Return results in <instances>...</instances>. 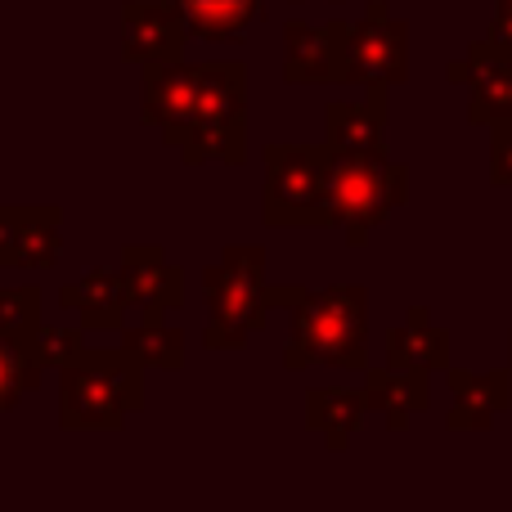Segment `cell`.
<instances>
[{"mask_svg": "<svg viewBox=\"0 0 512 512\" xmlns=\"http://www.w3.org/2000/svg\"><path fill=\"white\" fill-rule=\"evenodd\" d=\"M450 77L472 90L468 117L477 126L512 122V50L508 45H495L490 36L486 41H472L468 54L450 63Z\"/></svg>", "mask_w": 512, "mask_h": 512, "instance_id": "obj_9", "label": "cell"}, {"mask_svg": "<svg viewBox=\"0 0 512 512\" xmlns=\"http://www.w3.org/2000/svg\"><path fill=\"white\" fill-rule=\"evenodd\" d=\"M342 41H346V18H328V23L288 18L283 23V81L288 86L342 81Z\"/></svg>", "mask_w": 512, "mask_h": 512, "instance_id": "obj_11", "label": "cell"}, {"mask_svg": "<svg viewBox=\"0 0 512 512\" xmlns=\"http://www.w3.org/2000/svg\"><path fill=\"white\" fill-rule=\"evenodd\" d=\"M203 297H207V351H239L248 337L265 324L270 301H265V248L239 243L225 248L221 261L203 270Z\"/></svg>", "mask_w": 512, "mask_h": 512, "instance_id": "obj_5", "label": "cell"}, {"mask_svg": "<svg viewBox=\"0 0 512 512\" xmlns=\"http://www.w3.org/2000/svg\"><path fill=\"white\" fill-rule=\"evenodd\" d=\"M292 328L283 364L292 373L310 364L328 369H369V292L360 283H333L324 292H301L292 301Z\"/></svg>", "mask_w": 512, "mask_h": 512, "instance_id": "obj_1", "label": "cell"}, {"mask_svg": "<svg viewBox=\"0 0 512 512\" xmlns=\"http://www.w3.org/2000/svg\"><path fill=\"white\" fill-rule=\"evenodd\" d=\"M176 153L189 167H203V162L243 167L248 162V68L239 59L198 63L194 122Z\"/></svg>", "mask_w": 512, "mask_h": 512, "instance_id": "obj_4", "label": "cell"}, {"mask_svg": "<svg viewBox=\"0 0 512 512\" xmlns=\"http://www.w3.org/2000/svg\"><path fill=\"white\" fill-rule=\"evenodd\" d=\"M490 180L512 189V122L490 126Z\"/></svg>", "mask_w": 512, "mask_h": 512, "instance_id": "obj_25", "label": "cell"}, {"mask_svg": "<svg viewBox=\"0 0 512 512\" xmlns=\"http://www.w3.org/2000/svg\"><path fill=\"white\" fill-rule=\"evenodd\" d=\"M324 5H342V0H324Z\"/></svg>", "mask_w": 512, "mask_h": 512, "instance_id": "obj_28", "label": "cell"}, {"mask_svg": "<svg viewBox=\"0 0 512 512\" xmlns=\"http://www.w3.org/2000/svg\"><path fill=\"white\" fill-rule=\"evenodd\" d=\"M409 77V27L391 18L387 0H369L360 23H346L342 81L364 90H396Z\"/></svg>", "mask_w": 512, "mask_h": 512, "instance_id": "obj_7", "label": "cell"}, {"mask_svg": "<svg viewBox=\"0 0 512 512\" xmlns=\"http://www.w3.org/2000/svg\"><path fill=\"white\" fill-rule=\"evenodd\" d=\"M490 41L495 45H508L512 50V0H499V9H495V23H490Z\"/></svg>", "mask_w": 512, "mask_h": 512, "instance_id": "obj_26", "label": "cell"}, {"mask_svg": "<svg viewBox=\"0 0 512 512\" xmlns=\"http://www.w3.org/2000/svg\"><path fill=\"white\" fill-rule=\"evenodd\" d=\"M328 144H265L261 216L279 230H324Z\"/></svg>", "mask_w": 512, "mask_h": 512, "instance_id": "obj_6", "label": "cell"}, {"mask_svg": "<svg viewBox=\"0 0 512 512\" xmlns=\"http://www.w3.org/2000/svg\"><path fill=\"white\" fill-rule=\"evenodd\" d=\"M364 409H369V400H364L360 387H310L306 391V427L324 436V445L337 454L351 445L355 427L364 423Z\"/></svg>", "mask_w": 512, "mask_h": 512, "instance_id": "obj_19", "label": "cell"}, {"mask_svg": "<svg viewBox=\"0 0 512 512\" xmlns=\"http://www.w3.org/2000/svg\"><path fill=\"white\" fill-rule=\"evenodd\" d=\"M364 400L369 409H378L387 418L391 432L409 427V418L423 414L427 400H432V373L427 369H369V382H364Z\"/></svg>", "mask_w": 512, "mask_h": 512, "instance_id": "obj_17", "label": "cell"}, {"mask_svg": "<svg viewBox=\"0 0 512 512\" xmlns=\"http://www.w3.org/2000/svg\"><path fill=\"white\" fill-rule=\"evenodd\" d=\"M122 346L144 364V369L176 373L185 364V333L162 319H140L135 328H122Z\"/></svg>", "mask_w": 512, "mask_h": 512, "instance_id": "obj_22", "label": "cell"}, {"mask_svg": "<svg viewBox=\"0 0 512 512\" xmlns=\"http://www.w3.org/2000/svg\"><path fill=\"white\" fill-rule=\"evenodd\" d=\"M63 256V212L54 203H0V270H50Z\"/></svg>", "mask_w": 512, "mask_h": 512, "instance_id": "obj_8", "label": "cell"}, {"mask_svg": "<svg viewBox=\"0 0 512 512\" xmlns=\"http://www.w3.org/2000/svg\"><path fill=\"white\" fill-rule=\"evenodd\" d=\"M144 409V364L126 346H81L59 369V427L117 432Z\"/></svg>", "mask_w": 512, "mask_h": 512, "instance_id": "obj_2", "label": "cell"}, {"mask_svg": "<svg viewBox=\"0 0 512 512\" xmlns=\"http://www.w3.org/2000/svg\"><path fill=\"white\" fill-rule=\"evenodd\" d=\"M81 346H86V328L81 324H41L36 328V351H41L45 369H63Z\"/></svg>", "mask_w": 512, "mask_h": 512, "instance_id": "obj_23", "label": "cell"}, {"mask_svg": "<svg viewBox=\"0 0 512 512\" xmlns=\"http://www.w3.org/2000/svg\"><path fill=\"white\" fill-rule=\"evenodd\" d=\"M450 378V414L445 423L454 432H486L499 414L512 405V373L495 369V373H463V369H445Z\"/></svg>", "mask_w": 512, "mask_h": 512, "instance_id": "obj_14", "label": "cell"}, {"mask_svg": "<svg viewBox=\"0 0 512 512\" xmlns=\"http://www.w3.org/2000/svg\"><path fill=\"white\" fill-rule=\"evenodd\" d=\"M328 153H387V90H369L360 104L324 108Z\"/></svg>", "mask_w": 512, "mask_h": 512, "instance_id": "obj_16", "label": "cell"}, {"mask_svg": "<svg viewBox=\"0 0 512 512\" xmlns=\"http://www.w3.org/2000/svg\"><path fill=\"white\" fill-rule=\"evenodd\" d=\"M59 306L72 310L86 333H122L131 301H126V283L117 270H90L81 279L63 283Z\"/></svg>", "mask_w": 512, "mask_h": 512, "instance_id": "obj_15", "label": "cell"}, {"mask_svg": "<svg viewBox=\"0 0 512 512\" xmlns=\"http://www.w3.org/2000/svg\"><path fill=\"white\" fill-rule=\"evenodd\" d=\"M288 5H306V0H288Z\"/></svg>", "mask_w": 512, "mask_h": 512, "instance_id": "obj_27", "label": "cell"}, {"mask_svg": "<svg viewBox=\"0 0 512 512\" xmlns=\"http://www.w3.org/2000/svg\"><path fill=\"white\" fill-rule=\"evenodd\" d=\"M176 5L194 41H230L248 32V23L261 14V0H176Z\"/></svg>", "mask_w": 512, "mask_h": 512, "instance_id": "obj_21", "label": "cell"}, {"mask_svg": "<svg viewBox=\"0 0 512 512\" xmlns=\"http://www.w3.org/2000/svg\"><path fill=\"white\" fill-rule=\"evenodd\" d=\"M194 104H198V63H185V59L144 63L140 113L144 122L162 131L167 149H180L189 122H194Z\"/></svg>", "mask_w": 512, "mask_h": 512, "instance_id": "obj_10", "label": "cell"}, {"mask_svg": "<svg viewBox=\"0 0 512 512\" xmlns=\"http://www.w3.org/2000/svg\"><path fill=\"white\" fill-rule=\"evenodd\" d=\"M41 328V324H36ZM36 328L0 333V414L18 409L27 391L41 387V351H36Z\"/></svg>", "mask_w": 512, "mask_h": 512, "instance_id": "obj_20", "label": "cell"}, {"mask_svg": "<svg viewBox=\"0 0 512 512\" xmlns=\"http://www.w3.org/2000/svg\"><path fill=\"white\" fill-rule=\"evenodd\" d=\"M387 364L391 369H450V333L427 319V306H414L400 328L387 333Z\"/></svg>", "mask_w": 512, "mask_h": 512, "instance_id": "obj_18", "label": "cell"}, {"mask_svg": "<svg viewBox=\"0 0 512 512\" xmlns=\"http://www.w3.org/2000/svg\"><path fill=\"white\" fill-rule=\"evenodd\" d=\"M405 198L409 171L391 153H328V225H342L351 248H364Z\"/></svg>", "mask_w": 512, "mask_h": 512, "instance_id": "obj_3", "label": "cell"}, {"mask_svg": "<svg viewBox=\"0 0 512 512\" xmlns=\"http://www.w3.org/2000/svg\"><path fill=\"white\" fill-rule=\"evenodd\" d=\"M189 27L176 0H126L122 5V59L126 63H162L185 59Z\"/></svg>", "mask_w": 512, "mask_h": 512, "instance_id": "obj_13", "label": "cell"}, {"mask_svg": "<svg viewBox=\"0 0 512 512\" xmlns=\"http://www.w3.org/2000/svg\"><path fill=\"white\" fill-rule=\"evenodd\" d=\"M41 324V288L36 283H18V288H0V333Z\"/></svg>", "mask_w": 512, "mask_h": 512, "instance_id": "obj_24", "label": "cell"}, {"mask_svg": "<svg viewBox=\"0 0 512 512\" xmlns=\"http://www.w3.org/2000/svg\"><path fill=\"white\" fill-rule=\"evenodd\" d=\"M117 274L126 283L131 310H140L144 319H162L167 310L185 306V270L176 261H167V252L158 243H126Z\"/></svg>", "mask_w": 512, "mask_h": 512, "instance_id": "obj_12", "label": "cell"}]
</instances>
